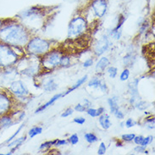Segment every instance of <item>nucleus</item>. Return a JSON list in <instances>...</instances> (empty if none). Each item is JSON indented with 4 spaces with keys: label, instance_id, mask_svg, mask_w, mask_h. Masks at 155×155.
I'll return each mask as SVG.
<instances>
[{
    "label": "nucleus",
    "instance_id": "79ce46f5",
    "mask_svg": "<svg viewBox=\"0 0 155 155\" xmlns=\"http://www.w3.org/2000/svg\"><path fill=\"white\" fill-rule=\"evenodd\" d=\"M105 112V109L104 108H103V107H100L99 109H97V115L98 116H100L102 114H104Z\"/></svg>",
    "mask_w": 155,
    "mask_h": 155
},
{
    "label": "nucleus",
    "instance_id": "b1692460",
    "mask_svg": "<svg viewBox=\"0 0 155 155\" xmlns=\"http://www.w3.org/2000/svg\"><path fill=\"white\" fill-rule=\"evenodd\" d=\"M148 104L145 101H137L135 103V107L139 110H145L148 107Z\"/></svg>",
    "mask_w": 155,
    "mask_h": 155
},
{
    "label": "nucleus",
    "instance_id": "c03bdc74",
    "mask_svg": "<svg viewBox=\"0 0 155 155\" xmlns=\"http://www.w3.org/2000/svg\"><path fill=\"white\" fill-rule=\"evenodd\" d=\"M4 19H0V28H1V26L3 25V24H4Z\"/></svg>",
    "mask_w": 155,
    "mask_h": 155
},
{
    "label": "nucleus",
    "instance_id": "20e7f679",
    "mask_svg": "<svg viewBox=\"0 0 155 155\" xmlns=\"http://www.w3.org/2000/svg\"><path fill=\"white\" fill-rule=\"evenodd\" d=\"M26 51L30 54L44 55L50 51L51 44L45 39L40 38H33L27 42Z\"/></svg>",
    "mask_w": 155,
    "mask_h": 155
},
{
    "label": "nucleus",
    "instance_id": "f3484780",
    "mask_svg": "<svg viewBox=\"0 0 155 155\" xmlns=\"http://www.w3.org/2000/svg\"><path fill=\"white\" fill-rule=\"evenodd\" d=\"M87 77H88V76L86 75V76H83L82 78H81V79L78 80V81H77L76 82V84L72 86V87H71L70 89H68L67 91H66L65 92H64L63 96L64 97L66 96V95H68L69 93H71V92H73L74 90H76V89H77L78 87H81V85H83V84L85 83V82H86L87 81Z\"/></svg>",
    "mask_w": 155,
    "mask_h": 155
},
{
    "label": "nucleus",
    "instance_id": "ea45409f",
    "mask_svg": "<svg viewBox=\"0 0 155 155\" xmlns=\"http://www.w3.org/2000/svg\"><path fill=\"white\" fill-rule=\"evenodd\" d=\"M146 147L145 146H142V145H138L135 147L134 150L136 153H144V151L146 150Z\"/></svg>",
    "mask_w": 155,
    "mask_h": 155
},
{
    "label": "nucleus",
    "instance_id": "423d86ee",
    "mask_svg": "<svg viewBox=\"0 0 155 155\" xmlns=\"http://www.w3.org/2000/svg\"><path fill=\"white\" fill-rule=\"evenodd\" d=\"M61 56L62 55L59 51H48L47 54L43 55L41 64L46 70H54V68L59 66Z\"/></svg>",
    "mask_w": 155,
    "mask_h": 155
},
{
    "label": "nucleus",
    "instance_id": "dca6fc26",
    "mask_svg": "<svg viewBox=\"0 0 155 155\" xmlns=\"http://www.w3.org/2000/svg\"><path fill=\"white\" fill-rule=\"evenodd\" d=\"M38 71H39V65L38 64H31V65H29L26 69H24L21 73L25 76H29V77H33L38 73Z\"/></svg>",
    "mask_w": 155,
    "mask_h": 155
},
{
    "label": "nucleus",
    "instance_id": "6e6552de",
    "mask_svg": "<svg viewBox=\"0 0 155 155\" xmlns=\"http://www.w3.org/2000/svg\"><path fill=\"white\" fill-rule=\"evenodd\" d=\"M91 8L97 18H103L108 10L107 0H92Z\"/></svg>",
    "mask_w": 155,
    "mask_h": 155
},
{
    "label": "nucleus",
    "instance_id": "0eeeda50",
    "mask_svg": "<svg viewBox=\"0 0 155 155\" xmlns=\"http://www.w3.org/2000/svg\"><path fill=\"white\" fill-rule=\"evenodd\" d=\"M8 89L15 97L24 98L30 94L29 90L26 87V85L21 80L13 81L12 82H10L9 84Z\"/></svg>",
    "mask_w": 155,
    "mask_h": 155
},
{
    "label": "nucleus",
    "instance_id": "f704fd0d",
    "mask_svg": "<svg viewBox=\"0 0 155 155\" xmlns=\"http://www.w3.org/2000/svg\"><path fill=\"white\" fill-rule=\"evenodd\" d=\"M114 116L117 118L118 120H123L124 117H125L124 113H123L122 111H120V109H118L117 111H115V112L114 113Z\"/></svg>",
    "mask_w": 155,
    "mask_h": 155
},
{
    "label": "nucleus",
    "instance_id": "f257e3e1",
    "mask_svg": "<svg viewBox=\"0 0 155 155\" xmlns=\"http://www.w3.org/2000/svg\"><path fill=\"white\" fill-rule=\"evenodd\" d=\"M31 39V33L24 24L15 19H4L0 28V41L16 48L25 47Z\"/></svg>",
    "mask_w": 155,
    "mask_h": 155
},
{
    "label": "nucleus",
    "instance_id": "a18cd8bd",
    "mask_svg": "<svg viewBox=\"0 0 155 155\" xmlns=\"http://www.w3.org/2000/svg\"><path fill=\"white\" fill-rule=\"evenodd\" d=\"M116 146H117V147H121L122 144L120 143V142H118V143H116Z\"/></svg>",
    "mask_w": 155,
    "mask_h": 155
},
{
    "label": "nucleus",
    "instance_id": "4c0bfd02",
    "mask_svg": "<svg viewBox=\"0 0 155 155\" xmlns=\"http://www.w3.org/2000/svg\"><path fill=\"white\" fill-rule=\"evenodd\" d=\"M143 136H135L134 139H133V141H134V143L137 144V145H140L142 142H143Z\"/></svg>",
    "mask_w": 155,
    "mask_h": 155
},
{
    "label": "nucleus",
    "instance_id": "39448f33",
    "mask_svg": "<svg viewBox=\"0 0 155 155\" xmlns=\"http://www.w3.org/2000/svg\"><path fill=\"white\" fill-rule=\"evenodd\" d=\"M87 31V22L83 16H76L72 19L68 26V38H76Z\"/></svg>",
    "mask_w": 155,
    "mask_h": 155
},
{
    "label": "nucleus",
    "instance_id": "5701e85b",
    "mask_svg": "<svg viewBox=\"0 0 155 155\" xmlns=\"http://www.w3.org/2000/svg\"><path fill=\"white\" fill-rule=\"evenodd\" d=\"M70 64H71V58L69 56H66V55L61 56L59 65L62 66V67H67Z\"/></svg>",
    "mask_w": 155,
    "mask_h": 155
},
{
    "label": "nucleus",
    "instance_id": "c9c22d12",
    "mask_svg": "<svg viewBox=\"0 0 155 155\" xmlns=\"http://www.w3.org/2000/svg\"><path fill=\"white\" fill-rule=\"evenodd\" d=\"M73 121L76 123V124H78V125H83L84 123L86 122V119L83 117H76L73 120Z\"/></svg>",
    "mask_w": 155,
    "mask_h": 155
},
{
    "label": "nucleus",
    "instance_id": "ddd939ff",
    "mask_svg": "<svg viewBox=\"0 0 155 155\" xmlns=\"http://www.w3.org/2000/svg\"><path fill=\"white\" fill-rule=\"evenodd\" d=\"M62 97H64L63 93H58V94H55L54 96L52 97V98H51L49 101H48L46 104H44L42 105V106H40L38 109H36V112H35V113L36 114L41 113V112H42V111H43L44 109H46L47 108H48L49 106H51L52 104H54L55 101H57L58 99H59V98H61Z\"/></svg>",
    "mask_w": 155,
    "mask_h": 155
},
{
    "label": "nucleus",
    "instance_id": "f03ea898",
    "mask_svg": "<svg viewBox=\"0 0 155 155\" xmlns=\"http://www.w3.org/2000/svg\"><path fill=\"white\" fill-rule=\"evenodd\" d=\"M21 48L8 45L0 41V71L14 67L22 59Z\"/></svg>",
    "mask_w": 155,
    "mask_h": 155
},
{
    "label": "nucleus",
    "instance_id": "7c9ffc66",
    "mask_svg": "<svg viewBox=\"0 0 155 155\" xmlns=\"http://www.w3.org/2000/svg\"><path fill=\"white\" fill-rule=\"evenodd\" d=\"M68 142L70 143H71L72 145H76V144H77V143H79V137L76 134L71 135V136L69 137V139H68Z\"/></svg>",
    "mask_w": 155,
    "mask_h": 155
},
{
    "label": "nucleus",
    "instance_id": "2f4dec72",
    "mask_svg": "<svg viewBox=\"0 0 155 155\" xmlns=\"http://www.w3.org/2000/svg\"><path fill=\"white\" fill-rule=\"evenodd\" d=\"M55 143H56V140H54V141H49V142H46V143H42V145L40 146V147H39V149H40V150H42V149H45V148H48V147H52L53 145L54 146Z\"/></svg>",
    "mask_w": 155,
    "mask_h": 155
},
{
    "label": "nucleus",
    "instance_id": "a19ab883",
    "mask_svg": "<svg viewBox=\"0 0 155 155\" xmlns=\"http://www.w3.org/2000/svg\"><path fill=\"white\" fill-rule=\"evenodd\" d=\"M67 143V141L65 139H63V140H59V139H56V143H55L54 146H63V145H65Z\"/></svg>",
    "mask_w": 155,
    "mask_h": 155
},
{
    "label": "nucleus",
    "instance_id": "72a5a7b5",
    "mask_svg": "<svg viewBox=\"0 0 155 155\" xmlns=\"http://www.w3.org/2000/svg\"><path fill=\"white\" fill-rule=\"evenodd\" d=\"M73 111H74V109H72V108H68V109L61 114V117L65 118L68 117V116H70V115H71L72 114H73Z\"/></svg>",
    "mask_w": 155,
    "mask_h": 155
},
{
    "label": "nucleus",
    "instance_id": "37998d69",
    "mask_svg": "<svg viewBox=\"0 0 155 155\" xmlns=\"http://www.w3.org/2000/svg\"><path fill=\"white\" fill-rule=\"evenodd\" d=\"M84 103H85V104L84 106L86 107V108H89V106L91 105V103L87 100V99H84Z\"/></svg>",
    "mask_w": 155,
    "mask_h": 155
},
{
    "label": "nucleus",
    "instance_id": "e433bc0d",
    "mask_svg": "<svg viewBox=\"0 0 155 155\" xmlns=\"http://www.w3.org/2000/svg\"><path fill=\"white\" fill-rule=\"evenodd\" d=\"M75 110L77 111V112H85V111L87 110V108H86L84 105L79 104L76 105V107H75Z\"/></svg>",
    "mask_w": 155,
    "mask_h": 155
},
{
    "label": "nucleus",
    "instance_id": "473e14b6",
    "mask_svg": "<svg viewBox=\"0 0 155 155\" xmlns=\"http://www.w3.org/2000/svg\"><path fill=\"white\" fill-rule=\"evenodd\" d=\"M106 151H107V147H106L105 143H101L100 145H99V147H98V150H97V154L104 155L106 153Z\"/></svg>",
    "mask_w": 155,
    "mask_h": 155
},
{
    "label": "nucleus",
    "instance_id": "f8f14e48",
    "mask_svg": "<svg viewBox=\"0 0 155 155\" xmlns=\"http://www.w3.org/2000/svg\"><path fill=\"white\" fill-rule=\"evenodd\" d=\"M59 87L58 84L56 83L54 81V80L53 78H50V79H48L42 84V88L43 90L47 92H54Z\"/></svg>",
    "mask_w": 155,
    "mask_h": 155
},
{
    "label": "nucleus",
    "instance_id": "412c9836",
    "mask_svg": "<svg viewBox=\"0 0 155 155\" xmlns=\"http://www.w3.org/2000/svg\"><path fill=\"white\" fill-rule=\"evenodd\" d=\"M134 57L132 56L131 54H126L124 58H123V63L125 66H132V64L134 63Z\"/></svg>",
    "mask_w": 155,
    "mask_h": 155
},
{
    "label": "nucleus",
    "instance_id": "393cba45",
    "mask_svg": "<svg viewBox=\"0 0 155 155\" xmlns=\"http://www.w3.org/2000/svg\"><path fill=\"white\" fill-rule=\"evenodd\" d=\"M107 72H108V74H109V76L110 78H115L116 76H117L118 74V69L116 67H114V66H110L107 69Z\"/></svg>",
    "mask_w": 155,
    "mask_h": 155
},
{
    "label": "nucleus",
    "instance_id": "7ed1b4c3",
    "mask_svg": "<svg viewBox=\"0 0 155 155\" xmlns=\"http://www.w3.org/2000/svg\"><path fill=\"white\" fill-rule=\"evenodd\" d=\"M15 97L9 92L8 88H0V117L14 114V106H15Z\"/></svg>",
    "mask_w": 155,
    "mask_h": 155
},
{
    "label": "nucleus",
    "instance_id": "2eb2a0df",
    "mask_svg": "<svg viewBox=\"0 0 155 155\" xmlns=\"http://www.w3.org/2000/svg\"><path fill=\"white\" fill-rule=\"evenodd\" d=\"M109 59L107 58V57H102L96 64V71L98 72V73H101V72H104L109 67Z\"/></svg>",
    "mask_w": 155,
    "mask_h": 155
},
{
    "label": "nucleus",
    "instance_id": "c756f323",
    "mask_svg": "<svg viewBox=\"0 0 155 155\" xmlns=\"http://www.w3.org/2000/svg\"><path fill=\"white\" fill-rule=\"evenodd\" d=\"M137 124V122L135 120H133V119H131V118L127 119L126 122H125V126H126V128H131V127L136 126Z\"/></svg>",
    "mask_w": 155,
    "mask_h": 155
},
{
    "label": "nucleus",
    "instance_id": "a211bd4d",
    "mask_svg": "<svg viewBox=\"0 0 155 155\" xmlns=\"http://www.w3.org/2000/svg\"><path fill=\"white\" fill-rule=\"evenodd\" d=\"M108 104H109V109L111 113L114 114L115 111L119 109V105H118V97H112L108 99Z\"/></svg>",
    "mask_w": 155,
    "mask_h": 155
},
{
    "label": "nucleus",
    "instance_id": "1a4fd4ad",
    "mask_svg": "<svg viewBox=\"0 0 155 155\" xmlns=\"http://www.w3.org/2000/svg\"><path fill=\"white\" fill-rule=\"evenodd\" d=\"M109 41L107 36H103L102 38L97 42L94 46L93 52L96 56H101L104 54L106 51L109 49Z\"/></svg>",
    "mask_w": 155,
    "mask_h": 155
},
{
    "label": "nucleus",
    "instance_id": "aec40b11",
    "mask_svg": "<svg viewBox=\"0 0 155 155\" xmlns=\"http://www.w3.org/2000/svg\"><path fill=\"white\" fill-rule=\"evenodd\" d=\"M42 128L41 126H34V127H32V128L29 130L28 135H29V137L31 138H33L34 137H36V136H38V135L42 134Z\"/></svg>",
    "mask_w": 155,
    "mask_h": 155
},
{
    "label": "nucleus",
    "instance_id": "4468645a",
    "mask_svg": "<svg viewBox=\"0 0 155 155\" xmlns=\"http://www.w3.org/2000/svg\"><path fill=\"white\" fill-rule=\"evenodd\" d=\"M98 122H99V125L104 130H108L109 129L111 126H112V123L109 120V115L107 114H102L100 116H98Z\"/></svg>",
    "mask_w": 155,
    "mask_h": 155
},
{
    "label": "nucleus",
    "instance_id": "9b49d317",
    "mask_svg": "<svg viewBox=\"0 0 155 155\" xmlns=\"http://www.w3.org/2000/svg\"><path fill=\"white\" fill-rule=\"evenodd\" d=\"M15 122L13 120V117L11 114H7L0 117V130L6 129L9 126H13Z\"/></svg>",
    "mask_w": 155,
    "mask_h": 155
},
{
    "label": "nucleus",
    "instance_id": "58836bf2",
    "mask_svg": "<svg viewBox=\"0 0 155 155\" xmlns=\"http://www.w3.org/2000/svg\"><path fill=\"white\" fill-rule=\"evenodd\" d=\"M92 64H93V59H87L83 63V67L84 68L91 67Z\"/></svg>",
    "mask_w": 155,
    "mask_h": 155
},
{
    "label": "nucleus",
    "instance_id": "c85d7f7f",
    "mask_svg": "<svg viewBox=\"0 0 155 155\" xmlns=\"http://www.w3.org/2000/svg\"><path fill=\"white\" fill-rule=\"evenodd\" d=\"M87 114L89 116H91V117H98V115H97V109H93V108H88L87 109Z\"/></svg>",
    "mask_w": 155,
    "mask_h": 155
},
{
    "label": "nucleus",
    "instance_id": "6ab92c4d",
    "mask_svg": "<svg viewBox=\"0 0 155 155\" xmlns=\"http://www.w3.org/2000/svg\"><path fill=\"white\" fill-rule=\"evenodd\" d=\"M103 82V81L98 78V77H93L92 80H90V81L88 82L87 86L89 87H92V88H99L100 87L101 84Z\"/></svg>",
    "mask_w": 155,
    "mask_h": 155
},
{
    "label": "nucleus",
    "instance_id": "cd10ccee",
    "mask_svg": "<svg viewBox=\"0 0 155 155\" xmlns=\"http://www.w3.org/2000/svg\"><path fill=\"white\" fill-rule=\"evenodd\" d=\"M135 136H136V135H135L134 133L124 134V135H122L121 138H122V140L124 141V142H131V141H133Z\"/></svg>",
    "mask_w": 155,
    "mask_h": 155
},
{
    "label": "nucleus",
    "instance_id": "bb28decb",
    "mask_svg": "<svg viewBox=\"0 0 155 155\" xmlns=\"http://www.w3.org/2000/svg\"><path fill=\"white\" fill-rule=\"evenodd\" d=\"M153 136H148L147 137H143V142H142V143H141L140 145L147 147V145L151 144L152 142H153Z\"/></svg>",
    "mask_w": 155,
    "mask_h": 155
},
{
    "label": "nucleus",
    "instance_id": "a878e982",
    "mask_svg": "<svg viewBox=\"0 0 155 155\" xmlns=\"http://www.w3.org/2000/svg\"><path fill=\"white\" fill-rule=\"evenodd\" d=\"M129 77H130V71L128 69H125L120 76V80L121 81H126L129 79Z\"/></svg>",
    "mask_w": 155,
    "mask_h": 155
},
{
    "label": "nucleus",
    "instance_id": "9d476101",
    "mask_svg": "<svg viewBox=\"0 0 155 155\" xmlns=\"http://www.w3.org/2000/svg\"><path fill=\"white\" fill-rule=\"evenodd\" d=\"M138 79H135L133 81H131L129 84V92L130 93V104H135V103L137 101H138V98H140L139 97L138 92Z\"/></svg>",
    "mask_w": 155,
    "mask_h": 155
},
{
    "label": "nucleus",
    "instance_id": "4be33fe9",
    "mask_svg": "<svg viewBox=\"0 0 155 155\" xmlns=\"http://www.w3.org/2000/svg\"><path fill=\"white\" fill-rule=\"evenodd\" d=\"M84 138L86 139V141L88 143H90V144L96 143L98 140L96 135L93 134V133H91V132H88V133H86V134L84 135Z\"/></svg>",
    "mask_w": 155,
    "mask_h": 155
}]
</instances>
